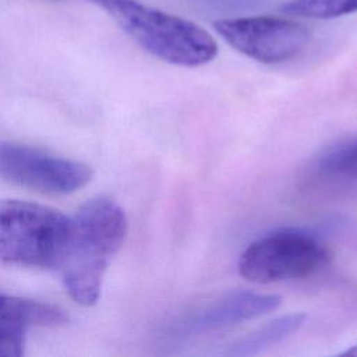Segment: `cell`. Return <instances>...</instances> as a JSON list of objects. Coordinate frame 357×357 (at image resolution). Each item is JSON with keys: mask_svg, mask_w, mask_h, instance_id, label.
I'll return each mask as SVG.
<instances>
[{"mask_svg": "<svg viewBox=\"0 0 357 357\" xmlns=\"http://www.w3.org/2000/svg\"><path fill=\"white\" fill-rule=\"evenodd\" d=\"M71 219L61 278L70 297L91 307L99 300L105 272L127 237L128 220L123 208L107 197L88 199Z\"/></svg>", "mask_w": 357, "mask_h": 357, "instance_id": "6da1fadb", "label": "cell"}, {"mask_svg": "<svg viewBox=\"0 0 357 357\" xmlns=\"http://www.w3.org/2000/svg\"><path fill=\"white\" fill-rule=\"evenodd\" d=\"M145 52L169 64L198 67L218 54L213 36L198 24L138 0H91Z\"/></svg>", "mask_w": 357, "mask_h": 357, "instance_id": "7a4b0ae2", "label": "cell"}, {"mask_svg": "<svg viewBox=\"0 0 357 357\" xmlns=\"http://www.w3.org/2000/svg\"><path fill=\"white\" fill-rule=\"evenodd\" d=\"M73 219L36 202L0 199V265L60 269Z\"/></svg>", "mask_w": 357, "mask_h": 357, "instance_id": "3957f363", "label": "cell"}, {"mask_svg": "<svg viewBox=\"0 0 357 357\" xmlns=\"http://www.w3.org/2000/svg\"><path fill=\"white\" fill-rule=\"evenodd\" d=\"M332 254L315 236L283 229L251 243L240 255L238 273L258 284L310 278L322 271Z\"/></svg>", "mask_w": 357, "mask_h": 357, "instance_id": "277c9868", "label": "cell"}, {"mask_svg": "<svg viewBox=\"0 0 357 357\" xmlns=\"http://www.w3.org/2000/svg\"><path fill=\"white\" fill-rule=\"evenodd\" d=\"M213 28L234 50L265 64L283 63L296 57L311 39L305 25L284 17L223 18L215 21Z\"/></svg>", "mask_w": 357, "mask_h": 357, "instance_id": "5b68a950", "label": "cell"}, {"mask_svg": "<svg viewBox=\"0 0 357 357\" xmlns=\"http://www.w3.org/2000/svg\"><path fill=\"white\" fill-rule=\"evenodd\" d=\"M0 178L43 194H70L92 178L88 165L36 148L0 141Z\"/></svg>", "mask_w": 357, "mask_h": 357, "instance_id": "8992f818", "label": "cell"}, {"mask_svg": "<svg viewBox=\"0 0 357 357\" xmlns=\"http://www.w3.org/2000/svg\"><path fill=\"white\" fill-rule=\"evenodd\" d=\"M280 304L282 298L276 294L234 291L191 315L183 324V329L194 333L233 326L269 314Z\"/></svg>", "mask_w": 357, "mask_h": 357, "instance_id": "52a82bcc", "label": "cell"}, {"mask_svg": "<svg viewBox=\"0 0 357 357\" xmlns=\"http://www.w3.org/2000/svg\"><path fill=\"white\" fill-rule=\"evenodd\" d=\"M68 321L59 305L18 296H0V322L26 331L29 326H59Z\"/></svg>", "mask_w": 357, "mask_h": 357, "instance_id": "ba28073f", "label": "cell"}, {"mask_svg": "<svg viewBox=\"0 0 357 357\" xmlns=\"http://www.w3.org/2000/svg\"><path fill=\"white\" fill-rule=\"evenodd\" d=\"M304 321L305 314L301 312L280 315L257 331L236 340L230 347H227L225 354L234 357L259 354L296 333L303 326Z\"/></svg>", "mask_w": 357, "mask_h": 357, "instance_id": "9c48e42d", "label": "cell"}, {"mask_svg": "<svg viewBox=\"0 0 357 357\" xmlns=\"http://www.w3.org/2000/svg\"><path fill=\"white\" fill-rule=\"evenodd\" d=\"M280 10L296 17L329 20L357 13V0H290Z\"/></svg>", "mask_w": 357, "mask_h": 357, "instance_id": "30bf717a", "label": "cell"}, {"mask_svg": "<svg viewBox=\"0 0 357 357\" xmlns=\"http://www.w3.org/2000/svg\"><path fill=\"white\" fill-rule=\"evenodd\" d=\"M315 166L324 173H346L357 169V132L328 145L319 153Z\"/></svg>", "mask_w": 357, "mask_h": 357, "instance_id": "8fae6325", "label": "cell"}, {"mask_svg": "<svg viewBox=\"0 0 357 357\" xmlns=\"http://www.w3.org/2000/svg\"><path fill=\"white\" fill-rule=\"evenodd\" d=\"M340 354H342V356H353V357H357V343L353 344V346H350L347 350L342 351Z\"/></svg>", "mask_w": 357, "mask_h": 357, "instance_id": "7c38bea8", "label": "cell"}]
</instances>
